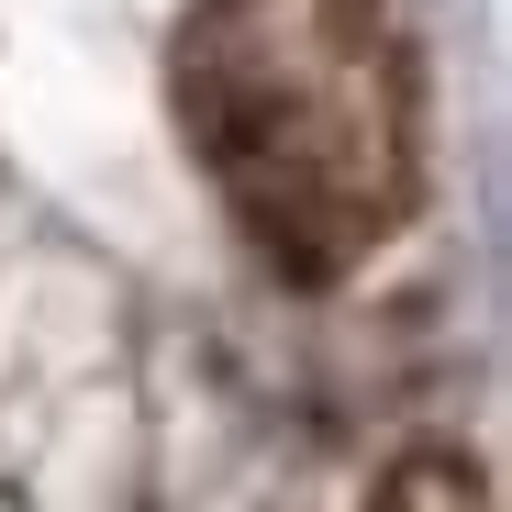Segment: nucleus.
I'll use <instances>...</instances> for the list:
<instances>
[{"mask_svg": "<svg viewBox=\"0 0 512 512\" xmlns=\"http://www.w3.org/2000/svg\"><path fill=\"white\" fill-rule=\"evenodd\" d=\"M167 112L245 256L346 290L423 201V90L390 0H190Z\"/></svg>", "mask_w": 512, "mask_h": 512, "instance_id": "nucleus-1", "label": "nucleus"}, {"mask_svg": "<svg viewBox=\"0 0 512 512\" xmlns=\"http://www.w3.org/2000/svg\"><path fill=\"white\" fill-rule=\"evenodd\" d=\"M368 512H490V468L468 446H412V457L379 468Z\"/></svg>", "mask_w": 512, "mask_h": 512, "instance_id": "nucleus-2", "label": "nucleus"}]
</instances>
